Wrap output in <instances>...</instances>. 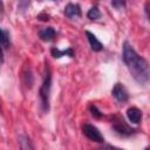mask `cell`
<instances>
[{"mask_svg": "<svg viewBox=\"0 0 150 150\" xmlns=\"http://www.w3.org/2000/svg\"><path fill=\"white\" fill-rule=\"evenodd\" d=\"M122 57H123V61L127 64L130 74L135 79V81L139 84L145 86L149 82V75H150L148 61L143 56L138 55L128 41H125L123 43Z\"/></svg>", "mask_w": 150, "mask_h": 150, "instance_id": "6da1fadb", "label": "cell"}, {"mask_svg": "<svg viewBox=\"0 0 150 150\" xmlns=\"http://www.w3.org/2000/svg\"><path fill=\"white\" fill-rule=\"evenodd\" d=\"M50 88H52V71L48 64L45 67V74H43V81L39 90L41 108L43 111L49 110V96H50Z\"/></svg>", "mask_w": 150, "mask_h": 150, "instance_id": "7a4b0ae2", "label": "cell"}, {"mask_svg": "<svg viewBox=\"0 0 150 150\" xmlns=\"http://www.w3.org/2000/svg\"><path fill=\"white\" fill-rule=\"evenodd\" d=\"M82 130H83V134H84L90 141H94V142H97V143L104 142L103 135L101 134V131H100L95 125L89 124V123H86V124H83Z\"/></svg>", "mask_w": 150, "mask_h": 150, "instance_id": "3957f363", "label": "cell"}, {"mask_svg": "<svg viewBox=\"0 0 150 150\" xmlns=\"http://www.w3.org/2000/svg\"><path fill=\"white\" fill-rule=\"evenodd\" d=\"M112 129L116 134L121 135V136H131L136 132V129L129 127L123 120H117L112 123Z\"/></svg>", "mask_w": 150, "mask_h": 150, "instance_id": "277c9868", "label": "cell"}, {"mask_svg": "<svg viewBox=\"0 0 150 150\" xmlns=\"http://www.w3.org/2000/svg\"><path fill=\"white\" fill-rule=\"evenodd\" d=\"M111 94L118 102H125L129 98L128 90L125 89V87L122 83H115V86L111 90Z\"/></svg>", "mask_w": 150, "mask_h": 150, "instance_id": "5b68a950", "label": "cell"}, {"mask_svg": "<svg viewBox=\"0 0 150 150\" xmlns=\"http://www.w3.org/2000/svg\"><path fill=\"white\" fill-rule=\"evenodd\" d=\"M64 15L69 19H79L81 18L82 15V12H81V7L79 4H73V2H69L64 7Z\"/></svg>", "mask_w": 150, "mask_h": 150, "instance_id": "8992f818", "label": "cell"}, {"mask_svg": "<svg viewBox=\"0 0 150 150\" xmlns=\"http://www.w3.org/2000/svg\"><path fill=\"white\" fill-rule=\"evenodd\" d=\"M86 35H87V39H88V42L90 45V48L94 50V52H101L103 49V45L102 42L96 38V35H94L89 30H86Z\"/></svg>", "mask_w": 150, "mask_h": 150, "instance_id": "52a82bcc", "label": "cell"}, {"mask_svg": "<svg viewBox=\"0 0 150 150\" xmlns=\"http://www.w3.org/2000/svg\"><path fill=\"white\" fill-rule=\"evenodd\" d=\"M127 117H128V120H129L131 123L137 124V123H139V122L142 121L143 114H142V111H141L138 108L131 107V108H129V109L127 110Z\"/></svg>", "mask_w": 150, "mask_h": 150, "instance_id": "ba28073f", "label": "cell"}, {"mask_svg": "<svg viewBox=\"0 0 150 150\" xmlns=\"http://www.w3.org/2000/svg\"><path fill=\"white\" fill-rule=\"evenodd\" d=\"M38 34H39V36H40V39L42 41H50L55 36L56 32H55V29L53 27L48 26V27H42L41 29H39Z\"/></svg>", "mask_w": 150, "mask_h": 150, "instance_id": "9c48e42d", "label": "cell"}, {"mask_svg": "<svg viewBox=\"0 0 150 150\" xmlns=\"http://www.w3.org/2000/svg\"><path fill=\"white\" fill-rule=\"evenodd\" d=\"M18 139H19V149L20 150H34L33 143L27 135H20Z\"/></svg>", "mask_w": 150, "mask_h": 150, "instance_id": "30bf717a", "label": "cell"}, {"mask_svg": "<svg viewBox=\"0 0 150 150\" xmlns=\"http://www.w3.org/2000/svg\"><path fill=\"white\" fill-rule=\"evenodd\" d=\"M50 53H52V55L55 59H60V57H62L64 55H68V56L73 57V55H74V52H73L71 48H68V49H64V50H60V49H57V48L54 47V48L50 49Z\"/></svg>", "mask_w": 150, "mask_h": 150, "instance_id": "8fae6325", "label": "cell"}, {"mask_svg": "<svg viewBox=\"0 0 150 150\" xmlns=\"http://www.w3.org/2000/svg\"><path fill=\"white\" fill-rule=\"evenodd\" d=\"M87 18L90 19V20H97V19H100V18H101V12H100V9H98L96 6H93V7L88 11Z\"/></svg>", "mask_w": 150, "mask_h": 150, "instance_id": "7c38bea8", "label": "cell"}, {"mask_svg": "<svg viewBox=\"0 0 150 150\" xmlns=\"http://www.w3.org/2000/svg\"><path fill=\"white\" fill-rule=\"evenodd\" d=\"M23 82L28 88H30L33 84V75H32V71L29 68H28V70L23 71Z\"/></svg>", "mask_w": 150, "mask_h": 150, "instance_id": "4fadbf2b", "label": "cell"}, {"mask_svg": "<svg viewBox=\"0 0 150 150\" xmlns=\"http://www.w3.org/2000/svg\"><path fill=\"white\" fill-rule=\"evenodd\" d=\"M0 45H2L4 47H8L9 45V38H8V34L2 30L0 28Z\"/></svg>", "mask_w": 150, "mask_h": 150, "instance_id": "5bb4252c", "label": "cell"}, {"mask_svg": "<svg viewBox=\"0 0 150 150\" xmlns=\"http://www.w3.org/2000/svg\"><path fill=\"white\" fill-rule=\"evenodd\" d=\"M89 110H90V114H91L94 117H96V118L102 117V112L97 109V107H96L95 104H91V105L89 107Z\"/></svg>", "mask_w": 150, "mask_h": 150, "instance_id": "9a60e30c", "label": "cell"}, {"mask_svg": "<svg viewBox=\"0 0 150 150\" xmlns=\"http://www.w3.org/2000/svg\"><path fill=\"white\" fill-rule=\"evenodd\" d=\"M111 6L115 7L116 9H122L125 7V2L124 1H111Z\"/></svg>", "mask_w": 150, "mask_h": 150, "instance_id": "2e32d148", "label": "cell"}, {"mask_svg": "<svg viewBox=\"0 0 150 150\" xmlns=\"http://www.w3.org/2000/svg\"><path fill=\"white\" fill-rule=\"evenodd\" d=\"M0 62H4V52H2L1 45H0Z\"/></svg>", "mask_w": 150, "mask_h": 150, "instance_id": "e0dca14e", "label": "cell"}, {"mask_svg": "<svg viewBox=\"0 0 150 150\" xmlns=\"http://www.w3.org/2000/svg\"><path fill=\"white\" fill-rule=\"evenodd\" d=\"M2 9V2H0V11Z\"/></svg>", "mask_w": 150, "mask_h": 150, "instance_id": "ac0fdd59", "label": "cell"}, {"mask_svg": "<svg viewBox=\"0 0 150 150\" xmlns=\"http://www.w3.org/2000/svg\"><path fill=\"white\" fill-rule=\"evenodd\" d=\"M145 150H149V149H148V148H145Z\"/></svg>", "mask_w": 150, "mask_h": 150, "instance_id": "d6986e66", "label": "cell"}]
</instances>
